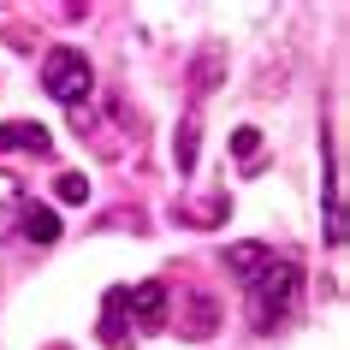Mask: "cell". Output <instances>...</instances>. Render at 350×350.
Listing matches in <instances>:
<instances>
[{
	"mask_svg": "<svg viewBox=\"0 0 350 350\" xmlns=\"http://www.w3.org/2000/svg\"><path fill=\"white\" fill-rule=\"evenodd\" d=\"M125 303H131V314H137V327H143V332H154L166 321V285H161V279H143L137 291H125Z\"/></svg>",
	"mask_w": 350,
	"mask_h": 350,
	"instance_id": "3",
	"label": "cell"
},
{
	"mask_svg": "<svg viewBox=\"0 0 350 350\" xmlns=\"http://www.w3.org/2000/svg\"><path fill=\"white\" fill-rule=\"evenodd\" d=\"M178 172H196V119H178V143H172Z\"/></svg>",
	"mask_w": 350,
	"mask_h": 350,
	"instance_id": "9",
	"label": "cell"
},
{
	"mask_svg": "<svg viewBox=\"0 0 350 350\" xmlns=\"http://www.w3.org/2000/svg\"><path fill=\"white\" fill-rule=\"evenodd\" d=\"M297 291H303V267L285 256H273L250 279V314H256V332H273L285 314H297Z\"/></svg>",
	"mask_w": 350,
	"mask_h": 350,
	"instance_id": "1",
	"label": "cell"
},
{
	"mask_svg": "<svg viewBox=\"0 0 350 350\" xmlns=\"http://www.w3.org/2000/svg\"><path fill=\"white\" fill-rule=\"evenodd\" d=\"M267 261H273V250H267V243H232V250H226V267H232V279H238V285H250Z\"/></svg>",
	"mask_w": 350,
	"mask_h": 350,
	"instance_id": "5",
	"label": "cell"
},
{
	"mask_svg": "<svg viewBox=\"0 0 350 350\" xmlns=\"http://www.w3.org/2000/svg\"><path fill=\"white\" fill-rule=\"evenodd\" d=\"M42 90L54 95L59 107H83L95 95V66L83 48H54V54L42 59Z\"/></svg>",
	"mask_w": 350,
	"mask_h": 350,
	"instance_id": "2",
	"label": "cell"
},
{
	"mask_svg": "<svg viewBox=\"0 0 350 350\" xmlns=\"http://www.w3.org/2000/svg\"><path fill=\"white\" fill-rule=\"evenodd\" d=\"M54 190H59V202H90V178H83V172H66Z\"/></svg>",
	"mask_w": 350,
	"mask_h": 350,
	"instance_id": "10",
	"label": "cell"
},
{
	"mask_svg": "<svg viewBox=\"0 0 350 350\" xmlns=\"http://www.w3.org/2000/svg\"><path fill=\"white\" fill-rule=\"evenodd\" d=\"M220 48H202V59H196V90H214V83H220Z\"/></svg>",
	"mask_w": 350,
	"mask_h": 350,
	"instance_id": "11",
	"label": "cell"
},
{
	"mask_svg": "<svg viewBox=\"0 0 350 350\" xmlns=\"http://www.w3.org/2000/svg\"><path fill=\"white\" fill-rule=\"evenodd\" d=\"M24 202H30V190H24V178H12V172H0V232H12V226H18Z\"/></svg>",
	"mask_w": 350,
	"mask_h": 350,
	"instance_id": "7",
	"label": "cell"
},
{
	"mask_svg": "<svg viewBox=\"0 0 350 350\" xmlns=\"http://www.w3.org/2000/svg\"><path fill=\"white\" fill-rule=\"evenodd\" d=\"M232 148H238L243 161H250V154H256V148H261V131H256V125H243L238 137H232Z\"/></svg>",
	"mask_w": 350,
	"mask_h": 350,
	"instance_id": "13",
	"label": "cell"
},
{
	"mask_svg": "<svg viewBox=\"0 0 350 350\" xmlns=\"http://www.w3.org/2000/svg\"><path fill=\"white\" fill-rule=\"evenodd\" d=\"M208 332H214V303H196V321H190V338H208Z\"/></svg>",
	"mask_w": 350,
	"mask_h": 350,
	"instance_id": "12",
	"label": "cell"
},
{
	"mask_svg": "<svg viewBox=\"0 0 350 350\" xmlns=\"http://www.w3.org/2000/svg\"><path fill=\"white\" fill-rule=\"evenodd\" d=\"M18 232H24L30 243H42V250L59 243V214H54V202H36V196H30L24 214H18Z\"/></svg>",
	"mask_w": 350,
	"mask_h": 350,
	"instance_id": "4",
	"label": "cell"
},
{
	"mask_svg": "<svg viewBox=\"0 0 350 350\" xmlns=\"http://www.w3.org/2000/svg\"><path fill=\"white\" fill-rule=\"evenodd\" d=\"M0 148H24V154H48L54 148V137L42 125H30V119H12V125H0Z\"/></svg>",
	"mask_w": 350,
	"mask_h": 350,
	"instance_id": "6",
	"label": "cell"
},
{
	"mask_svg": "<svg viewBox=\"0 0 350 350\" xmlns=\"http://www.w3.org/2000/svg\"><path fill=\"white\" fill-rule=\"evenodd\" d=\"M119 309H125V291L107 297V321H101V345H113V350H125V321H119Z\"/></svg>",
	"mask_w": 350,
	"mask_h": 350,
	"instance_id": "8",
	"label": "cell"
}]
</instances>
